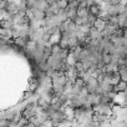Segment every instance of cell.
Returning <instances> with one entry per match:
<instances>
[{
    "label": "cell",
    "mask_w": 127,
    "mask_h": 127,
    "mask_svg": "<svg viewBox=\"0 0 127 127\" xmlns=\"http://www.w3.org/2000/svg\"><path fill=\"white\" fill-rule=\"evenodd\" d=\"M31 13H32V18L37 21H42L44 19H46V15H45V11L42 10H37V9H30Z\"/></svg>",
    "instance_id": "cell-3"
},
{
    "label": "cell",
    "mask_w": 127,
    "mask_h": 127,
    "mask_svg": "<svg viewBox=\"0 0 127 127\" xmlns=\"http://www.w3.org/2000/svg\"><path fill=\"white\" fill-rule=\"evenodd\" d=\"M0 26L3 29H14L15 21L14 20H1L0 21Z\"/></svg>",
    "instance_id": "cell-6"
},
{
    "label": "cell",
    "mask_w": 127,
    "mask_h": 127,
    "mask_svg": "<svg viewBox=\"0 0 127 127\" xmlns=\"http://www.w3.org/2000/svg\"><path fill=\"white\" fill-rule=\"evenodd\" d=\"M106 26H107V23H106L103 19H96V21H95V24H94V28H95L96 30H98L100 32H103L105 29H106Z\"/></svg>",
    "instance_id": "cell-4"
},
{
    "label": "cell",
    "mask_w": 127,
    "mask_h": 127,
    "mask_svg": "<svg viewBox=\"0 0 127 127\" xmlns=\"http://www.w3.org/2000/svg\"><path fill=\"white\" fill-rule=\"evenodd\" d=\"M126 87H127V82L121 81L117 86H115V87H113V92H115V94H121V92H125Z\"/></svg>",
    "instance_id": "cell-7"
},
{
    "label": "cell",
    "mask_w": 127,
    "mask_h": 127,
    "mask_svg": "<svg viewBox=\"0 0 127 127\" xmlns=\"http://www.w3.org/2000/svg\"><path fill=\"white\" fill-rule=\"evenodd\" d=\"M94 111L96 113H100V115H103V116H107V117H111L113 113H112V106H108V105H97L94 107Z\"/></svg>",
    "instance_id": "cell-1"
},
{
    "label": "cell",
    "mask_w": 127,
    "mask_h": 127,
    "mask_svg": "<svg viewBox=\"0 0 127 127\" xmlns=\"http://www.w3.org/2000/svg\"><path fill=\"white\" fill-rule=\"evenodd\" d=\"M126 67H127V60H126Z\"/></svg>",
    "instance_id": "cell-14"
},
{
    "label": "cell",
    "mask_w": 127,
    "mask_h": 127,
    "mask_svg": "<svg viewBox=\"0 0 127 127\" xmlns=\"http://www.w3.org/2000/svg\"><path fill=\"white\" fill-rule=\"evenodd\" d=\"M118 72H120V75H121V81L127 82V67H126V65L118 66Z\"/></svg>",
    "instance_id": "cell-8"
},
{
    "label": "cell",
    "mask_w": 127,
    "mask_h": 127,
    "mask_svg": "<svg viewBox=\"0 0 127 127\" xmlns=\"http://www.w3.org/2000/svg\"><path fill=\"white\" fill-rule=\"evenodd\" d=\"M57 5H59L60 10H66L69 8V1H66V0H60V1H57Z\"/></svg>",
    "instance_id": "cell-11"
},
{
    "label": "cell",
    "mask_w": 127,
    "mask_h": 127,
    "mask_svg": "<svg viewBox=\"0 0 127 127\" xmlns=\"http://www.w3.org/2000/svg\"><path fill=\"white\" fill-rule=\"evenodd\" d=\"M39 127H47V126H46V125H44V123H42V125H40V126H39Z\"/></svg>",
    "instance_id": "cell-13"
},
{
    "label": "cell",
    "mask_w": 127,
    "mask_h": 127,
    "mask_svg": "<svg viewBox=\"0 0 127 127\" xmlns=\"http://www.w3.org/2000/svg\"><path fill=\"white\" fill-rule=\"evenodd\" d=\"M113 105L125 107V94H123V92L115 95V97H113Z\"/></svg>",
    "instance_id": "cell-5"
},
{
    "label": "cell",
    "mask_w": 127,
    "mask_h": 127,
    "mask_svg": "<svg viewBox=\"0 0 127 127\" xmlns=\"http://www.w3.org/2000/svg\"><path fill=\"white\" fill-rule=\"evenodd\" d=\"M120 82H121V75H120V72L112 74V76H111V85L115 87V86H117Z\"/></svg>",
    "instance_id": "cell-9"
},
{
    "label": "cell",
    "mask_w": 127,
    "mask_h": 127,
    "mask_svg": "<svg viewBox=\"0 0 127 127\" xmlns=\"http://www.w3.org/2000/svg\"><path fill=\"white\" fill-rule=\"evenodd\" d=\"M80 77H81V79H82L86 84H87V82H89V81L94 77V75H92V72H90V71H85V72H82V74L80 75Z\"/></svg>",
    "instance_id": "cell-10"
},
{
    "label": "cell",
    "mask_w": 127,
    "mask_h": 127,
    "mask_svg": "<svg viewBox=\"0 0 127 127\" xmlns=\"http://www.w3.org/2000/svg\"><path fill=\"white\" fill-rule=\"evenodd\" d=\"M31 40L29 39V37H18V39H15L14 40V44L18 46V47H21V49H26L28 47V45H29V42H30Z\"/></svg>",
    "instance_id": "cell-2"
},
{
    "label": "cell",
    "mask_w": 127,
    "mask_h": 127,
    "mask_svg": "<svg viewBox=\"0 0 127 127\" xmlns=\"http://www.w3.org/2000/svg\"><path fill=\"white\" fill-rule=\"evenodd\" d=\"M29 122H30V123H32V125H34V126H36V127H39V126L41 125V122L37 120V117H36V116H35V117H31V118L29 120Z\"/></svg>",
    "instance_id": "cell-12"
}]
</instances>
